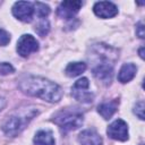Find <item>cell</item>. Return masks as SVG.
I'll list each match as a JSON object with an SVG mask.
<instances>
[{
  "mask_svg": "<svg viewBox=\"0 0 145 145\" xmlns=\"http://www.w3.org/2000/svg\"><path fill=\"white\" fill-rule=\"evenodd\" d=\"M18 87L27 95L35 96L51 103H57L62 97V89L58 84L39 76L27 75L22 77L18 80Z\"/></svg>",
  "mask_w": 145,
  "mask_h": 145,
  "instance_id": "1",
  "label": "cell"
},
{
  "mask_svg": "<svg viewBox=\"0 0 145 145\" xmlns=\"http://www.w3.org/2000/svg\"><path fill=\"white\" fill-rule=\"evenodd\" d=\"M37 114V109L34 106H28L16 111L14 114L8 117L2 125V130L6 135L15 137L20 134L28 122Z\"/></svg>",
  "mask_w": 145,
  "mask_h": 145,
  "instance_id": "2",
  "label": "cell"
},
{
  "mask_svg": "<svg viewBox=\"0 0 145 145\" xmlns=\"http://www.w3.org/2000/svg\"><path fill=\"white\" fill-rule=\"evenodd\" d=\"M83 113L77 109H63L53 117V122L60 127L63 133L75 130L83 125Z\"/></svg>",
  "mask_w": 145,
  "mask_h": 145,
  "instance_id": "3",
  "label": "cell"
},
{
  "mask_svg": "<svg viewBox=\"0 0 145 145\" xmlns=\"http://www.w3.org/2000/svg\"><path fill=\"white\" fill-rule=\"evenodd\" d=\"M89 82L87 78L83 77L75 82L74 86L71 87V95L82 103H91L94 99V94L88 91Z\"/></svg>",
  "mask_w": 145,
  "mask_h": 145,
  "instance_id": "4",
  "label": "cell"
},
{
  "mask_svg": "<svg viewBox=\"0 0 145 145\" xmlns=\"http://www.w3.org/2000/svg\"><path fill=\"white\" fill-rule=\"evenodd\" d=\"M17 52L20 57H28L31 53L36 52L39 50V42L31 34H24L19 37L17 42Z\"/></svg>",
  "mask_w": 145,
  "mask_h": 145,
  "instance_id": "5",
  "label": "cell"
},
{
  "mask_svg": "<svg viewBox=\"0 0 145 145\" xmlns=\"http://www.w3.org/2000/svg\"><path fill=\"white\" fill-rule=\"evenodd\" d=\"M33 3L28 1H17L12 6V15L22 22H31L33 18Z\"/></svg>",
  "mask_w": 145,
  "mask_h": 145,
  "instance_id": "6",
  "label": "cell"
},
{
  "mask_svg": "<svg viewBox=\"0 0 145 145\" xmlns=\"http://www.w3.org/2000/svg\"><path fill=\"white\" fill-rule=\"evenodd\" d=\"M106 133H108L110 138L116 139V140L125 142V140L128 139V126L122 119L114 120L108 127Z\"/></svg>",
  "mask_w": 145,
  "mask_h": 145,
  "instance_id": "7",
  "label": "cell"
},
{
  "mask_svg": "<svg viewBox=\"0 0 145 145\" xmlns=\"http://www.w3.org/2000/svg\"><path fill=\"white\" fill-rule=\"evenodd\" d=\"M83 6V2L79 0H75V1H62L57 10V14L60 18L63 19H70L72 18L80 9V7Z\"/></svg>",
  "mask_w": 145,
  "mask_h": 145,
  "instance_id": "8",
  "label": "cell"
},
{
  "mask_svg": "<svg viewBox=\"0 0 145 145\" xmlns=\"http://www.w3.org/2000/svg\"><path fill=\"white\" fill-rule=\"evenodd\" d=\"M94 14L100 18H111L118 14V8L113 2L99 1L93 7Z\"/></svg>",
  "mask_w": 145,
  "mask_h": 145,
  "instance_id": "9",
  "label": "cell"
},
{
  "mask_svg": "<svg viewBox=\"0 0 145 145\" xmlns=\"http://www.w3.org/2000/svg\"><path fill=\"white\" fill-rule=\"evenodd\" d=\"M78 140L80 145H102L101 136L93 129L83 130L78 136Z\"/></svg>",
  "mask_w": 145,
  "mask_h": 145,
  "instance_id": "10",
  "label": "cell"
},
{
  "mask_svg": "<svg viewBox=\"0 0 145 145\" xmlns=\"http://www.w3.org/2000/svg\"><path fill=\"white\" fill-rule=\"evenodd\" d=\"M95 78L103 84H110L112 78V66L111 65H97L93 69Z\"/></svg>",
  "mask_w": 145,
  "mask_h": 145,
  "instance_id": "11",
  "label": "cell"
},
{
  "mask_svg": "<svg viewBox=\"0 0 145 145\" xmlns=\"http://www.w3.org/2000/svg\"><path fill=\"white\" fill-rule=\"evenodd\" d=\"M118 105H119V100L118 99L106 101V102L101 103L97 106V112L101 114V117L103 119H110L114 114V112L117 111Z\"/></svg>",
  "mask_w": 145,
  "mask_h": 145,
  "instance_id": "12",
  "label": "cell"
},
{
  "mask_svg": "<svg viewBox=\"0 0 145 145\" xmlns=\"http://www.w3.org/2000/svg\"><path fill=\"white\" fill-rule=\"evenodd\" d=\"M136 71H137V67L134 63H131V62L125 63V65H122V67L119 70L118 80L120 83H128L135 77Z\"/></svg>",
  "mask_w": 145,
  "mask_h": 145,
  "instance_id": "13",
  "label": "cell"
},
{
  "mask_svg": "<svg viewBox=\"0 0 145 145\" xmlns=\"http://www.w3.org/2000/svg\"><path fill=\"white\" fill-rule=\"evenodd\" d=\"M34 145H54V138L50 130H39L34 136Z\"/></svg>",
  "mask_w": 145,
  "mask_h": 145,
  "instance_id": "14",
  "label": "cell"
},
{
  "mask_svg": "<svg viewBox=\"0 0 145 145\" xmlns=\"http://www.w3.org/2000/svg\"><path fill=\"white\" fill-rule=\"evenodd\" d=\"M85 70H86V63H84V62H71L66 67L65 72L68 77H76V76H79L80 74H83Z\"/></svg>",
  "mask_w": 145,
  "mask_h": 145,
  "instance_id": "15",
  "label": "cell"
},
{
  "mask_svg": "<svg viewBox=\"0 0 145 145\" xmlns=\"http://www.w3.org/2000/svg\"><path fill=\"white\" fill-rule=\"evenodd\" d=\"M49 29H50V25H49V22H48L45 18H42V19L35 25V32H36L40 36H45V35L49 33Z\"/></svg>",
  "mask_w": 145,
  "mask_h": 145,
  "instance_id": "16",
  "label": "cell"
},
{
  "mask_svg": "<svg viewBox=\"0 0 145 145\" xmlns=\"http://www.w3.org/2000/svg\"><path fill=\"white\" fill-rule=\"evenodd\" d=\"M34 7H35L34 10H35L36 15L41 18H44L50 14V7L45 3H43V2H35Z\"/></svg>",
  "mask_w": 145,
  "mask_h": 145,
  "instance_id": "17",
  "label": "cell"
},
{
  "mask_svg": "<svg viewBox=\"0 0 145 145\" xmlns=\"http://www.w3.org/2000/svg\"><path fill=\"white\" fill-rule=\"evenodd\" d=\"M15 71L14 67L9 62H0V76L9 75Z\"/></svg>",
  "mask_w": 145,
  "mask_h": 145,
  "instance_id": "18",
  "label": "cell"
},
{
  "mask_svg": "<svg viewBox=\"0 0 145 145\" xmlns=\"http://www.w3.org/2000/svg\"><path fill=\"white\" fill-rule=\"evenodd\" d=\"M134 112H135V114H136L140 120L144 119V101H139V102L136 103L135 109H134Z\"/></svg>",
  "mask_w": 145,
  "mask_h": 145,
  "instance_id": "19",
  "label": "cell"
},
{
  "mask_svg": "<svg viewBox=\"0 0 145 145\" xmlns=\"http://www.w3.org/2000/svg\"><path fill=\"white\" fill-rule=\"evenodd\" d=\"M10 42V35L3 29H0V46H5Z\"/></svg>",
  "mask_w": 145,
  "mask_h": 145,
  "instance_id": "20",
  "label": "cell"
},
{
  "mask_svg": "<svg viewBox=\"0 0 145 145\" xmlns=\"http://www.w3.org/2000/svg\"><path fill=\"white\" fill-rule=\"evenodd\" d=\"M136 34H137L140 39H144L145 33H144V25H143V23H139V24L137 25V27H136Z\"/></svg>",
  "mask_w": 145,
  "mask_h": 145,
  "instance_id": "21",
  "label": "cell"
},
{
  "mask_svg": "<svg viewBox=\"0 0 145 145\" xmlns=\"http://www.w3.org/2000/svg\"><path fill=\"white\" fill-rule=\"evenodd\" d=\"M6 103H7V102H6V100H5L3 97H0V111L6 106Z\"/></svg>",
  "mask_w": 145,
  "mask_h": 145,
  "instance_id": "22",
  "label": "cell"
},
{
  "mask_svg": "<svg viewBox=\"0 0 145 145\" xmlns=\"http://www.w3.org/2000/svg\"><path fill=\"white\" fill-rule=\"evenodd\" d=\"M143 52H144V48L142 46V48L139 49V56H140V58H142V59H144V54H143Z\"/></svg>",
  "mask_w": 145,
  "mask_h": 145,
  "instance_id": "23",
  "label": "cell"
}]
</instances>
